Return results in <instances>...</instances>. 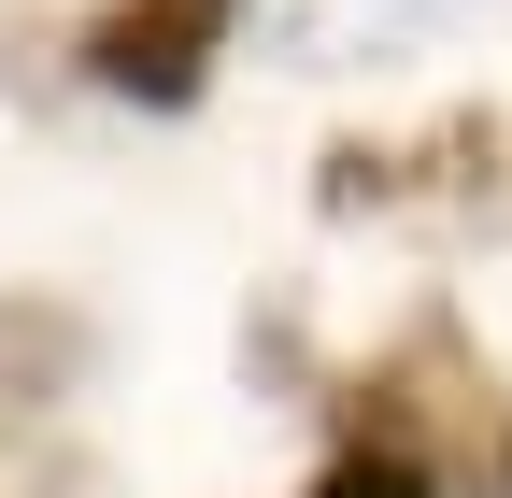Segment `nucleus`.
Returning <instances> with one entry per match:
<instances>
[{"mask_svg":"<svg viewBox=\"0 0 512 498\" xmlns=\"http://www.w3.org/2000/svg\"><path fill=\"white\" fill-rule=\"evenodd\" d=\"M228 29H242V0H100V15L72 29V57H86L100 100H157V114H171V100L214 86Z\"/></svg>","mask_w":512,"mask_h":498,"instance_id":"nucleus-1","label":"nucleus"},{"mask_svg":"<svg viewBox=\"0 0 512 498\" xmlns=\"http://www.w3.org/2000/svg\"><path fill=\"white\" fill-rule=\"evenodd\" d=\"M313 498H441V470H427V456H399V442H356V456L313 470Z\"/></svg>","mask_w":512,"mask_h":498,"instance_id":"nucleus-2","label":"nucleus"}]
</instances>
